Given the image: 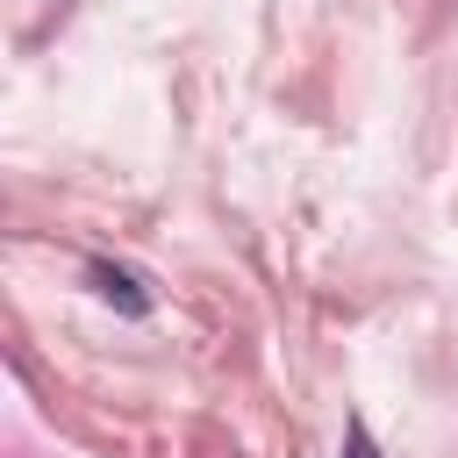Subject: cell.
Wrapping results in <instances>:
<instances>
[{
    "instance_id": "obj_2",
    "label": "cell",
    "mask_w": 458,
    "mask_h": 458,
    "mask_svg": "<svg viewBox=\"0 0 458 458\" xmlns=\"http://www.w3.org/2000/svg\"><path fill=\"white\" fill-rule=\"evenodd\" d=\"M344 458H379V451H372V437H365V429H351V437H344Z\"/></svg>"
},
{
    "instance_id": "obj_1",
    "label": "cell",
    "mask_w": 458,
    "mask_h": 458,
    "mask_svg": "<svg viewBox=\"0 0 458 458\" xmlns=\"http://www.w3.org/2000/svg\"><path fill=\"white\" fill-rule=\"evenodd\" d=\"M93 286H100L122 315H143V279H136V272H122V265H93Z\"/></svg>"
}]
</instances>
